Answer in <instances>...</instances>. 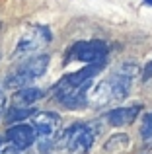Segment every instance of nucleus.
Wrapping results in <instances>:
<instances>
[{"mask_svg":"<svg viewBox=\"0 0 152 154\" xmlns=\"http://www.w3.org/2000/svg\"><path fill=\"white\" fill-rule=\"evenodd\" d=\"M61 125V117L51 111H41L33 117V131H35V140L39 143V150L45 152L53 146V137Z\"/></svg>","mask_w":152,"mask_h":154,"instance_id":"4","label":"nucleus"},{"mask_svg":"<svg viewBox=\"0 0 152 154\" xmlns=\"http://www.w3.org/2000/svg\"><path fill=\"white\" fill-rule=\"evenodd\" d=\"M31 115H33V107H18V105H14L6 113V123H20V121L27 119Z\"/></svg>","mask_w":152,"mask_h":154,"instance_id":"10","label":"nucleus"},{"mask_svg":"<svg viewBox=\"0 0 152 154\" xmlns=\"http://www.w3.org/2000/svg\"><path fill=\"white\" fill-rule=\"evenodd\" d=\"M2 154H18V152H16V150H14V148H6V150H4Z\"/></svg>","mask_w":152,"mask_h":154,"instance_id":"15","label":"nucleus"},{"mask_svg":"<svg viewBox=\"0 0 152 154\" xmlns=\"http://www.w3.org/2000/svg\"><path fill=\"white\" fill-rule=\"evenodd\" d=\"M61 139V144L68 148L70 154H88L96 139V129L90 123H76L66 129Z\"/></svg>","mask_w":152,"mask_h":154,"instance_id":"3","label":"nucleus"},{"mask_svg":"<svg viewBox=\"0 0 152 154\" xmlns=\"http://www.w3.org/2000/svg\"><path fill=\"white\" fill-rule=\"evenodd\" d=\"M47 66H49V57L47 55H39L33 57V59H27L16 68L14 72H10V76L6 78V84L4 86L10 88H26L27 84H31L35 78L45 74Z\"/></svg>","mask_w":152,"mask_h":154,"instance_id":"1","label":"nucleus"},{"mask_svg":"<svg viewBox=\"0 0 152 154\" xmlns=\"http://www.w3.org/2000/svg\"><path fill=\"white\" fill-rule=\"evenodd\" d=\"M129 146V137L127 135H113L109 140L105 143V150L111 152V150H123V148Z\"/></svg>","mask_w":152,"mask_h":154,"instance_id":"11","label":"nucleus"},{"mask_svg":"<svg viewBox=\"0 0 152 154\" xmlns=\"http://www.w3.org/2000/svg\"><path fill=\"white\" fill-rule=\"evenodd\" d=\"M137 74H138V66L135 63H121L115 68L111 78L105 80L111 102H121V100H125L129 96Z\"/></svg>","mask_w":152,"mask_h":154,"instance_id":"2","label":"nucleus"},{"mask_svg":"<svg viewBox=\"0 0 152 154\" xmlns=\"http://www.w3.org/2000/svg\"><path fill=\"white\" fill-rule=\"evenodd\" d=\"M6 137L8 140L12 143V146L20 148V150H23V148H29L31 144L35 143V131L31 125H12L10 129L6 131Z\"/></svg>","mask_w":152,"mask_h":154,"instance_id":"7","label":"nucleus"},{"mask_svg":"<svg viewBox=\"0 0 152 154\" xmlns=\"http://www.w3.org/2000/svg\"><path fill=\"white\" fill-rule=\"evenodd\" d=\"M144 4H148V6H152V0H144Z\"/></svg>","mask_w":152,"mask_h":154,"instance_id":"16","label":"nucleus"},{"mask_svg":"<svg viewBox=\"0 0 152 154\" xmlns=\"http://www.w3.org/2000/svg\"><path fill=\"white\" fill-rule=\"evenodd\" d=\"M51 41V31L49 27L45 26H37L27 29L26 33L22 35V39L18 41V47H16V55H27V53H33L37 49H41L43 45Z\"/></svg>","mask_w":152,"mask_h":154,"instance_id":"6","label":"nucleus"},{"mask_svg":"<svg viewBox=\"0 0 152 154\" xmlns=\"http://www.w3.org/2000/svg\"><path fill=\"white\" fill-rule=\"evenodd\" d=\"M6 86H4V82L0 80V113L4 111V107H6Z\"/></svg>","mask_w":152,"mask_h":154,"instance_id":"13","label":"nucleus"},{"mask_svg":"<svg viewBox=\"0 0 152 154\" xmlns=\"http://www.w3.org/2000/svg\"><path fill=\"white\" fill-rule=\"evenodd\" d=\"M0 146H2V139H0Z\"/></svg>","mask_w":152,"mask_h":154,"instance_id":"17","label":"nucleus"},{"mask_svg":"<svg viewBox=\"0 0 152 154\" xmlns=\"http://www.w3.org/2000/svg\"><path fill=\"white\" fill-rule=\"evenodd\" d=\"M43 98V90L41 88H20L18 92H16L14 96V105H18V107H27V105L35 103L37 100Z\"/></svg>","mask_w":152,"mask_h":154,"instance_id":"9","label":"nucleus"},{"mask_svg":"<svg viewBox=\"0 0 152 154\" xmlns=\"http://www.w3.org/2000/svg\"><path fill=\"white\" fill-rule=\"evenodd\" d=\"M105 57H107V43L99 41V39L74 43L72 49L68 51V60H80V63H86V64L105 63Z\"/></svg>","mask_w":152,"mask_h":154,"instance_id":"5","label":"nucleus"},{"mask_svg":"<svg viewBox=\"0 0 152 154\" xmlns=\"http://www.w3.org/2000/svg\"><path fill=\"white\" fill-rule=\"evenodd\" d=\"M141 113V105H131V107H117L111 109L105 115L107 123L111 127H123V125H129L137 119V115Z\"/></svg>","mask_w":152,"mask_h":154,"instance_id":"8","label":"nucleus"},{"mask_svg":"<svg viewBox=\"0 0 152 154\" xmlns=\"http://www.w3.org/2000/svg\"><path fill=\"white\" fill-rule=\"evenodd\" d=\"M141 137L146 144L152 146V113H146L141 123Z\"/></svg>","mask_w":152,"mask_h":154,"instance_id":"12","label":"nucleus"},{"mask_svg":"<svg viewBox=\"0 0 152 154\" xmlns=\"http://www.w3.org/2000/svg\"><path fill=\"white\" fill-rule=\"evenodd\" d=\"M144 80L148 82V80H152V63L146 64V68H144Z\"/></svg>","mask_w":152,"mask_h":154,"instance_id":"14","label":"nucleus"}]
</instances>
